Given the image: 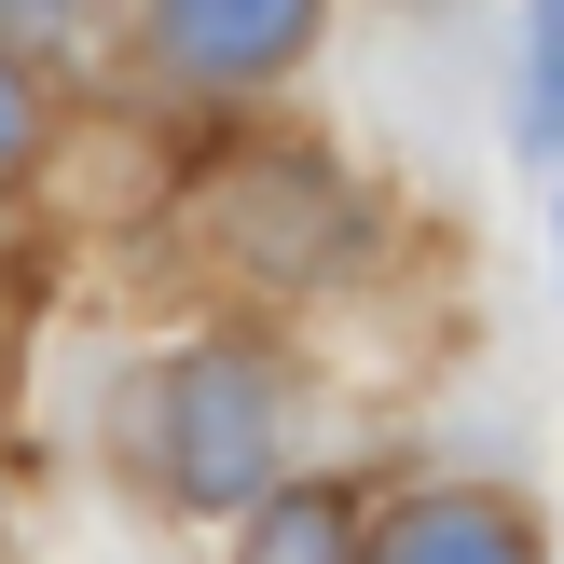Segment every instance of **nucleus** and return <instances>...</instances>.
Returning a JSON list of instances; mask_svg holds the SVG:
<instances>
[{
	"instance_id": "f257e3e1",
	"label": "nucleus",
	"mask_w": 564,
	"mask_h": 564,
	"mask_svg": "<svg viewBox=\"0 0 564 564\" xmlns=\"http://www.w3.org/2000/svg\"><path fill=\"white\" fill-rule=\"evenodd\" d=\"M138 468H152L180 510H235V496H262L275 468V372L248 345H180L152 386H138Z\"/></svg>"
},
{
	"instance_id": "f03ea898",
	"label": "nucleus",
	"mask_w": 564,
	"mask_h": 564,
	"mask_svg": "<svg viewBox=\"0 0 564 564\" xmlns=\"http://www.w3.org/2000/svg\"><path fill=\"white\" fill-rule=\"evenodd\" d=\"M317 42V0H152V55L180 83H262Z\"/></svg>"
},
{
	"instance_id": "7ed1b4c3",
	"label": "nucleus",
	"mask_w": 564,
	"mask_h": 564,
	"mask_svg": "<svg viewBox=\"0 0 564 564\" xmlns=\"http://www.w3.org/2000/svg\"><path fill=\"white\" fill-rule=\"evenodd\" d=\"M372 564H538V523L510 510V496H413L400 523L372 538Z\"/></svg>"
},
{
	"instance_id": "20e7f679",
	"label": "nucleus",
	"mask_w": 564,
	"mask_h": 564,
	"mask_svg": "<svg viewBox=\"0 0 564 564\" xmlns=\"http://www.w3.org/2000/svg\"><path fill=\"white\" fill-rule=\"evenodd\" d=\"M235 564H372V538H358V510H345V496H275V510L262 523H248V551Z\"/></svg>"
},
{
	"instance_id": "39448f33",
	"label": "nucleus",
	"mask_w": 564,
	"mask_h": 564,
	"mask_svg": "<svg viewBox=\"0 0 564 564\" xmlns=\"http://www.w3.org/2000/svg\"><path fill=\"white\" fill-rule=\"evenodd\" d=\"M510 138L564 152V0H523V55H510Z\"/></svg>"
},
{
	"instance_id": "423d86ee",
	"label": "nucleus",
	"mask_w": 564,
	"mask_h": 564,
	"mask_svg": "<svg viewBox=\"0 0 564 564\" xmlns=\"http://www.w3.org/2000/svg\"><path fill=\"white\" fill-rule=\"evenodd\" d=\"M28 152H42V110H28V69L0 55V193L28 180Z\"/></svg>"
},
{
	"instance_id": "0eeeda50",
	"label": "nucleus",
	"mask_w": 564,
	"mask_h": 564,
	"mask_svg": "<svg viewBox=\"0 0 564 564\" xmlns=\"http://www.w3.org/2000/svg\"><path fill=\"white\" fill-rule=\"evenodd\" d=\"M0 42H83V0H0Z\"/></svg>"
}]
</instances>
